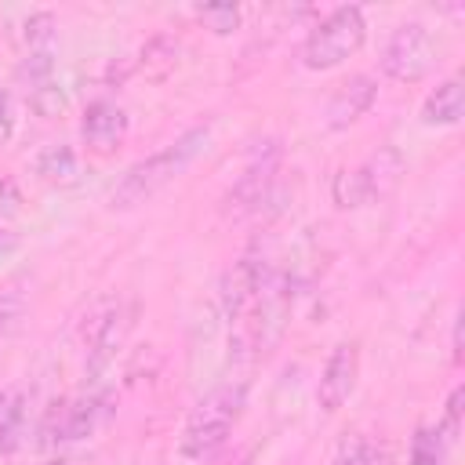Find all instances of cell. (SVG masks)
<instances>
[{
  "label": "cell",
  "mask_w": 465,
  "mask_h": 465,
  "mask_svg": "<svg viewBox=\"0 0 465 465\" xmlns=\"http://www.w3.org/2000/svg\"><path fill=\"white\" fill-rule=\"evenodd\" d=\"M331 465H392V454H389V447L381 440L360 432V436H349L338 447V454H334Z\"/></svg>",
  "instance_id": "cell-15"
},
{
  "label": "cell",
  "mask_w": 465,
  "mask_h": 465,
  "mask_svg": "<svg viewBox=\"0 0 465 465\" xmlns=\"http://www.w3.org/2000/svg\"><path fill=\"white\" fill-rule=\"evenodd\" d=\"M0 203H4V211H15L18 207V189L7 178H0Z\"/></svg>",
  "instance_id": "cell-24"
},
{
  "label": "cell",
  "mask_w": 465,
  "mask_h": 465,
  "mask_svg": "<svg viewBox=\"0 0 465 465\" xmlns=\"http://www.w3.org/2000/svg\"><path fill=\"white\" fill-rule=\"evenodd\" d=\"M378 98V80L367 76V73H356L349 76L327 102V127L331 131H345L349 124H356Z\"/></svg>",
  "instance_id": "cell-11"
},
{
  "label": "cell",
  "mask_w": 465,
  "mask_h": 465,
  "mask_svg": "<svg viewBox=\"0 0 465 465\" xmlns=\"http://www.w3.org/2000/svg\"><path fill=\"white\" fill-rule=\"evenodd\" d=\"M432 69V36L421 22H403L392 29L381 51V73L400 84H418Z\"/></svg>",
  "instance_id": "cell-7"
},
{
  "label": "cell",
  "mask_w": 465,
  "mask_h": 465,
  "mask_svg": "<svg viewBox=\"0 0 465 465\" xmlns=\"http://www.w3.org/2000/svg\"><path fill=\"white\" fill-rule=\"evenodd\" d=\"M207 134H211V124H196V127H189L182 138H174L171 145H163L160 153H153V156L131 163L127 174L116 182V189H113V196H109V207L127 211V207H138V203H145L149 196H156L171 178H178V174L185 171V163L200 153V145L207 142Z\"/></svg>",
  "instance_id": "cell-2"
},
{
  "label": "cell",
  "mask_w": 465,
  "mask_h": 465,
  "mask_svg": "<svg viewBox=\"0 0 465 465\" xmlns=\"http://www.w3.org/2000/svg\"><path fill=\"white\" fill-rule=\"evenodd\" d=\"M15 127H18V113H15V98L11 91L0 87V149L15 138Z\"/></svg>",
  "instance_id": "cell-23"
},
{
  "label": "cell",
  "mask_w": 465,
  "mask_h": 465,
  "mask_svg": "<svg viewBox=\"0 0 465 465\" xmlns=\"http://www.w3.org/2000/svg\"><path fill=\"white\" fill-rule=\"evenodd\" d=\"M447 440L440 436L436 425H418L411 436V454L407 465H447Z\"/></svg>",
  "instance_id": "cell-17"
},
{
  "label": "cell",
  "mask_w": 465,
  "mask_h": 465,
  "mask_svg": "<svg viewBox=\"0 0 465 465\" xmlns=\"http://www.w3.org/2000/svg\"><path fill=\"white\" fill-rule=\"evenodd\" d=\"M33 171L47 185H73L80 178V156H76L73 145H62V142L58 145H44L36 153V160H33Z\"/></svg>",
  "instance_id": "cell-14"
},
{
  "label": "cell",
  "mask_w": 465,
  "mask_h": 465,
  "mask_svg": "<svg viewBox=\"0 0 465 465\" xmlns=\"http://www.w3.org/2000/svg\"><path fill=\"white\" fill-rule=\"evenodd\" d=\"M243 407H247V385L243 381H225V385L211 389L189 411V418L182 425L178 454L185 461H207V458H214L225 447V440L232 436Z\"/></svg>",
  "instance_id": "cell-1"
},
{
  "label": "cell",
  "mask_w": 465,
  "mask_h": 465,
  "mask_svg": "<svg viewBox=\"0 0 465 465\" xmlns=\"http://www.w3.org/2000/svg\"><path fill=\"white\" fill-rule=\"evenodd\" d=\"M461 109H465L461 80L458 76H447L443 84H436L425 94V102H421V124L425 127H454L461 120Z\"/></svg>",
  "instance_id": "cell-12"
},
{
  "label": "cell",
  "mask_w": 465,
  "mask_h": 465,
  "mask_svg": "<svg viewBox=\"0 0 465 465\" xmlns=\"http://www.w3.org/2000/svg\"><path fill=\"white\" fill-rule=\"evenodd\" d=\"M367 40V22H363V11L345 4V7H334L331 15H323L309 36H305V47H302V62L305 69H334L341 65L345 58H352Z\"/></svg>",
  "instance_id": "cell-4"
},
{
  "label": "cell",
  "mask_w": 465,
  "mask_h": 465,
  "mask_svg": "<svg viewBox=\"0 0 465 465\" xmlns=\"http://www.w3.org/2000/svg\"><path fill=\"white\" fill-rule=\"evenodd\" d=\"M276 171H280V149H276V142H269L265 149L254 153V160L243 167V174H240L236 185L229 189L225 211H232V214H251V211H258V207L265 203V196L272 193Z\"/></svg>",
  "instance_id": "cell-8"
},
{
  "label": "cell",
  "mask_w": 465,
  "mask_h": 465,
  "mask_svg": "<svg viewBox=\"0 0 465 465\" xmlns=\"http://www.w3.org/2000/svg\"><path fill=\"white\" fill-rule=\"evenodd\" d=\"M80 138L98 156L116 153V145L127 138V113H124V105H116L113 98L87 102L84 120H80Z\"/></svg>",
  "instance_id": "cell-10"
},
{
  "label": "cell",
  "mask_w": 465,
  "mask_h": 465,
  "mask_svg": "<svg viewBox=\"0 0 465 465\" xmlns=\"http://www.w3.org/2000/svg\"><path fill=\"white\" fill-rule=\"evenodd\" d=\"M105 418H109V389H102V385H94L73 400H58L47 414L44 443L54 447V443L87 440L105 425Z\"/></svg>",
  "instance_id": "cell-6"
},
{
  "label": "cell",
  "mask_w": 465,
  "mask_h": 465,
  "mask_svg": "<svg viewBox=\"0 0 465 465\" xmlns=\"http://www.w3.org/2000/svg\"><path fill=\"white\" fill-rule=\"evenodd\" d=\"M461 400H465V385H454L450 389V396H447V411H443V425H436L440 429V436L447 440V447L458 440V432H461Z\"/></svg>",
  "instance_id": "cell-22"
},
{
  "label": "cell",
  "mask_w": 465,
  "mask_h": 465,
  "mask_svg": "<svg viewBox=\"0 0 465 465\" xmlns=\"http://www.w3.org/2000/svg\"><path fill=\"white\" fill-rule=\"evenodd\" d=\"M25 421H29V400L25 389L7 385L0 389V454H15L25 440Z\"/></svg>",
  "instance_id": "cell-13"
},
{
  "label": "cell",
  "mask_w": 465,
  "mask_h": 465,
  "mask_svg": "<svg viewBox=\"0 0 465 465\" xmlns=\"http://www.w3.org/2000/svg\"><path fill=\"white\" fill-rule=\"evenodd\" d=\"M356 378H360V345L356 341H338L323 363V374H320V385H316V403L320 411L334 414L349 403L352 389H356Z\"/></svg>",
  "instance_id": "cell-9"
},
{
  "label": "cell",
  "mask_w": 465,
  "mask_h": 465,
  "mask_svg": "<svg viewBox=\"0 0 465 465\" xmlns=\"http://www.w3.org/2000/svg\"><path fill=\"white\" fill-rule=\"evenodd\" d=\"M18 76L29 80V91L54 80V47H40V51H25L22 65H18Z\"/></svg>",
  "instance_id": "cell-18"
},
{
  "label": "cell",
  "mask_w": 465,
  "mask_h": 465,
  "mask_svg": "<svg viewBox=\"0 0 465 465\" xmlns=\"http://www.w3.org/2000/svg\"><path fill=\"white\" fill-rule=\"evenodd\" d=\"M174 62H178V40L167 36V33H160V36H153V40L142 47L138 69H142L149 80H163V76L174 69Z\"/></svg>",
  "instance_id": "cell-16"
},
{
  "label": "cell",
  "mask_w": 465,
  "mask_h": 465,
  "mask_svg": "<svg viewBox=\"0 0 465 465\" xmlns=\"http://www.w3.org/2000/svg\"><path fill=\"white\" fill-rule=\"evenodd\" d=\"M211 33H218V36H229L232 29H240V7H232V4H203V7H196L193 11Z\"/></svg>",
  "instance_id": "cell-19"
},
{
  "label": "cell",
  "mask_w": 465,
  "mask_h": 465,
  "mask_svg": "<svg viewBox=\"0 0 465 465\" xmlns=\"http://www.w3.org/2000/svg\"><path fill=\"white\" fill-rule=\"evenodd\" d=\"M22 40L29 51H40V47H54V15L51 11H33L22 25Z\"/></svg>",
  "instance_id": "cell-20"
},
{
  "label": "cell",
  "mask_w": 465,
  "mask_h": 465,
  "mask_svg": "<svg viewBox=\"0 0 465 465\" xmlns=\"http://www.w3.org/2000/svg\"><path fill=\"white\" fill-rule=\"evenodd\" d=\"M29 105H33V113H36V116L54 120V116L65 109V91H62V84L47 80V84L33 87V91H29Z\"/></svg>",
  "instance_id": "cell-21"
},
{
  "label": "cell",
  "mask_w": 465,
  "mask_h": 465,
  "mask_svg": "<svg viewBox=\"0 0 465 465\" xmlns=\"http://www.w3.org/2000/svg\"><path fill=\"white\" fill-rule=\"evenodd\" d=\"M403 171H407L403 153L396 145H381L360 167H345V171L334 174V182H331L334 207L338 211H356V207H367V203H378V200L392 196Z\"/></svg>",
  "instance_id": "cell-3"
},
{
  "label": "cell",
  "mask_w": 465,
  "mask_h": 465,
  "mask_svg": "<svg viewBox=\"0 0 465 465\" xmlns=\"http://www.w3.org/2000/svg\"><path fill=\"white\" fill-rule=\"evenodd\" d=\"M134 327V302L127 298H102L87 316H84V345H87V363L91 371H102L116 360L120 345L127 341Z\"/></svg>",
  "instance_id": "cell-5"
},
{
  "label": "cell",
  "mask_w": 465,
  "mask_h": 465,
  "mask_svg": "<svg viewBox=\"0 0 465 465\" xmlns=\"http://www.w3.org/2000/svg\"><path fill=\"white\" fill-rule=\"evenodd\" d=\"M450 345H454V360H461V316H454V331H450Z\"/></svg>",
  "instance_id": "cell-25"
}]
</instances>
